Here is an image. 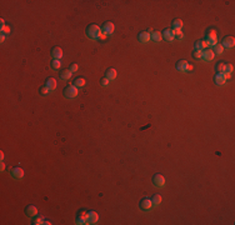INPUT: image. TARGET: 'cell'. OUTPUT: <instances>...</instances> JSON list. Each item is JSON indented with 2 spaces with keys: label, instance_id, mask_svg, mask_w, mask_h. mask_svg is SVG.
Masks as SVG:
<instances>
[{
  "label": "cell",
  "instance_id": "cell-20",
  "mask_svg": "<svg viewBox=\"0 0 235 225\" xmlns=\"http://www.w3.org/2000/svg\"><path fill=\"white\" fill-rule=\"evenodd\" d=\"M209 45L205 40H199L195 43V50H204V49H208Z\"/></svg>",
  "mask_w": 235,
  "mask_h": 225
},
{
  "label": "cell",
  "instance_id": "cell-29",
  "mask_svg": "<svg viewBox=\"0 0 235 225\" xmlns=\"http://www.w3.org/2000/svg\"><path fill=\"white\" fill-rule=\"evenodd\" d=\"M173 33H174V37L178 38L179 40H181L184 38V34H183L181 29H173Z\"/></svg>",
  "mask_w": 235,
  "mask_h": 225
},
{
  "label": "cell",
  "instance_id": "cell-4",
  "mask_svg": "<svg viewBox=\"0 0 235 225\" xmlns=\"http://www.w3.org/2000/svg\"><path fill=\"white\" fill-rule=\"evenodd\" d=\"M88 216H89V213L87 210H79L76 214V224H79V225L88 224Z\"/></svg>",
  "mask_w": 235,
  "mask_h": 225
},
{
  "label": "cell",
  "instance_id": "cell-15",
  "mask_svg": "<svg viewBox=\"0 0 235 225\" xmlns=\"http://www.w3.org/2000/svg\"><path fill=\"white\" fill-rule=\"evenodd\" d=\"M25 214L28 216H35V215H38V208L34 206V205H28L25 208Z\"/></svg>",
  "mask_w": 235,
  "mask_h": 225
},
{
  "label": "cell",
  "instance_id": "cell-38",
  "mask_svg": "<svg viewBox=\"0 0 235 225\" xmlns=\"http://www.w3.org/2000/svg\"><path fill=\"white\" fill-rule=\"evenodd\" d=\"M0 159H1V161L4 160V153L1 151V154H0Z\"/></svg>",
  "mask_w": 235,
  "mask_h": 225
},
{
  "label": "cell",
  "instance_id": "cell-13",
  "mask_svg": "<svg viewBox=\"0 0 235 225\" xmlns=\"http://www.w3.org/2000/svg\"><path fill=\"white\" fill-rule=\"evenodd\" d=\"M161 37L165 39V40H168V41H173V40L175 39L173 30H170V29H165V30H164V31L161 33Z\"/></svg>",
  "mask_w": 235,
  "mask_h": 225
},
{
  "label": "cell",
  "instance_id": "cell-26",
  "mask_svg": "<svg viewBox=\"0 0 235 225\" xmlns=\"http://www.w3.org/2000/svg\"><path fill=\"white\" fill-rule=\"evenodd\" d=\"M150 38H151V40L156 41V43H159V41H161V39H163L161 33H159V31H154V33L150 35Z\"/></svg>",
  "mask_w": 235,
  "mask_h": 225
},
{
  "label": "cell",
  "instance_id": "cell-2",
  "mask_svg": "<svg viewBox=\"0 0 235 225\" xmlns=\"http://www.w3.org/2000/svg\"><path fill=\"white\" fill-rule=\"evenodd\" d=\"M205 41L208 43L209 46H214L218 44V33L215 31V29H209L206 31V35H205Z\"/></svg>",
  "mask_w": 235,
  "mask_h": 225
},
{
  "label": "cell",
  "instance_id": "cell-30",
  "mask_svg": "<svg viewBox=\"0 0 235 225\" xmlns=\"http://www.w3.org/2000/svg\"><path fill=\"white\" fill-rule=\"evenodd\" d=\"M0 31H1V34H4V35H9V33H10V28L8 26V25H1V28H0Z\"/></svg>",
  "mask_w": 235,
  "mask_h": 225
},
{
  "label": "cell",
  "instance_id": "cell-18",
  "mask_svg": "<svg viewBox=\"0 0 235 225\" xmlns=\"http://www.w3.org/2000/svg\"><path fill=\"white\" fill-rule=\"evenodd\" d=\"M116 75H118V73H116V70L115 69H113V68H109V69H106V72H105V76L108 78L109 80H114L116 78Z\"/></svg>",
  "mask_w": 235,
  "mask_h": 225
},
{
  "label": "cell",
  "instance_id": "cell-5",
  "mask_svg": "<svg viewBox=\"0 0 235 225\" xmlns=\"http://www.w3.org/2000/svg\"><path fill=\"white\" fill-rule=\"evenodd\" d=\"M153 185L156 188H163L165 185V179L161 174H155L153 177Z\"/></svg>",
  "mask_w": 235,
  "mask_h": 225
},
{
  "label": "cell",
  "instance_id": "cell-1",
  "mask_svg": "<svg viewBox=\"0 0 235 225\" xmlns=\"http://www.w3.org/2000/svg\"><path fill=\"white\" fill-rule=\"evenodd\" d=\"M101 28L95 24H91L87 28V37L91 40H98L99 38L101 37Z\"/></svg>",
  "mask_w": 235,
  "mask_h": 225
},
{
  "label": "cell",
  "instance_id": "cell-6",
  "mask_svg": "<svg viewBox=\"0 0 235 225\" xmlns=\"http://www.w3.org/2000/svg\"><path fill=\"white\" fill-rule=\"evenodd\" d=\"M139 206L141 210H144V212H149L151 208H153V203H151V199L149 198H144L141 199L140 203H139Z\"/></svg>",
  "mask_w": 235,
  "mask_h": 225
},
{
  "label": "cell",
  "instance_id": "cell-7",
  "mask_svg": "<svg viewBox=\"0 0 235 225\" xmlns=\"http://www.w3.org/2000/svg\"><path fill=\"white\" fill-rule=\"evenodd\" d=\"M176 69L181 73H185V72H188V70H193V66L189 65V63L187 60H180V61H178Z\"/></svg>",
  "mask_w": 235,
  "mask_h": 225
},
{
  "label": "cell",
  "instance_id": "cell-39",
  "mask_svg": "<svg viewBox=\"0 0 235 225\" xmlns=\"http://www.w3.org/2000/svg\"><path fill=\"white\" fill-rule=\"evenodd\" d=\"M0 23H1V25H5V20L4 19H0Z\"/></svg>",
  "mask_w": 235,
  "mask_h": 225
},
{
  "label": "cell",
  "instance_id": "cell-25",
  "mask_svg": "<svg viewBox=\"0 0 235 225\" xmlns=\"http://www.w3.org/2000/svg\"><path fill=\"white\" fill-rule=\"evenodd\" d=\"M151 203H153V206H158L161 204V196L159 194H155L153 198H151Z\"/></svg>",
  "mask_w": 235,
  "mask_h": 225
},
{
  "label": "cell",
  "instance_id": "cell-17",
  "mask_svg": "<svg viewBox=\"0 0 235 225\" xmlns=\"http://www.w3.org/2000/svg\"><path fill=\"white\" fill-rule=\"evenodd\" d=\"M99 221V215L96 212H89V216H88V223L89 224H96Z\"/></svg>",
  "mask_w": 235,
  "mask_h": 225
},
{
  "label": "cell",
  "instance_id": "cell-34",
  "mask_svg": "<svg viewBox=\"0 0 235 225\" xmlns=\"http://www.w3.org/2000/svg\"><path fill=\"white\" fill-rule=\"evenodd\" d=\"M100 84H101V86H109V84H110V80L108 79V78H106V76H105V78H103L101 80H100Z\"/></svg>",
  "mask_w": 235,
  "mask_h": 225
},
{
  "label": "cell",
  "instance_id": "cell-33",
  "mask_svg": "<svg viewBox=\"0 0 235 225\" xmlns=\"http://www.w3.org/2000/svg\"><path fill=\"white\" fill-rule=\"evenodd\" d=\"M33 224H35V225H40V224H44V218H43V216H38L37 219H35V220L33 221Z\"/></svg>",
  "mask_w": 235,
  "mask_h": 225
},
{
  "label": "cell",
  "instance_id": "cell-21",
  "mask_svg": "<svg viewBox=\"0 0 235 225\" xmlns=\"http://www.w3.org/2000/svg\"><path fill=\"white\" fill-rule=\"evenodd\" d=\"M45 86H48L49 89H50V91L55 90V88H56V80L54 78H48L46 81H45Z\"/></svg>",
  "mask_w": 235,
  "mask_h": 225
},
{
  "label": "cell",
  "instance_id": "cell-31",
  "mask_svg": "<svg viewBox=\"0 0 235 225\" xmlns=\"http://www.w3.org/2000/svg\"><path fill=\"white\" fill-rule=\"evenodd\" d=\"M40 94L41 95H44V96H46V95H49V94H50V89H49L48 86H41L40 88Z\"/></svg>",
  "mask_w": 235,
  "mask_h": 225
},
{
  "label": "cell",
  "instance_id": "cell-9",
  "mask_svg": "<svg viewBox=\"0 0 235 225\" xmlns=\"http://www.w3.org/2000/svg\"><path fill=\"white\" fill-rule=\"evenodd\" d=\"M222 45L223 48H228V49H231L235 45V39L234 37H225L222 41Z\"/></svg>",
  "mask_w": 235,
  "mask_h": 225
},
{
  "label": "cell",
  "instance_id": "cell-23",
  "mask_svg": "<svg viewBox=\"0 0 235 225\" xmlns=\"http://www.w3.org/2000/svg\"><path fill=\"white\" fill-rule=\"evenodd\" d=\"M211 50H213V53H214V55H222L224 53V48H223L222 44H216V45L213 46Z\"/></svg>",
  "mask_w": 235,
  "mask_h": 225
},
{
  "label": "cell",
  "instance_id": "cell-22",
  "mask_svg": "<svg viewBox=\"0 0 235 225\" xmlns=\"http://www.w3.org/2000/svg\"><path fill=\"white\" fill-rule=\"evenodd\" d=\"M225 66H226V64L224 61H219L218 64L215 65L216 74H225Z\"/></svg>",
  "mask_w": 235,
  "mask_h": 225
},
{
  "label": "cell",
  "instance_id": "cell-24",
  "mask_svg": "<svg viewBox=\"0 0 235 225\" xmlns=\"http://www.w3.org/2000/svg\"><path fill=\"white\" fill-rule=\"evenodd\" d=\"M85 83H87V81H85L84 78H76V79L74 80V84H73V85L79 89V88H83V86L85 85Z\"/></svg>",
  "mask_w": 235,
  "mask_h": 225
},
{
  "label": "cell",
  "instance_id": "cell-14",
  "mask_svg": "<svg viewBox=\"0 0 235 225\" xmlns=\"http://www.w3.org/2000/svg\"><path fill=\"white\" fill-rule=\"evenodd\" d=\"M214 81L216 85H224L226 83V75L225 74H216L214 76Z\"/></svg>",
  "mask_w": 235,
  "mask_h": 225
},
{
  "label": "cell",
  "instance_id": "cell-8",
  "mask_svg": "<svg viewBox=\"0 0 235 225\" xmlns=\"http://www.w3.org/2000/svg\"><path fill=\"white\" fill-rule=\"evenodd\" d=\"M114 29H115L114 24L110 23V22H108V23H104V25L101 26V33L104 35H111L114 33Z\"/></svg>",
  "mask_w": 235,
  "mask_h": 225
},
{
  "label": "cell",
  "instance_id": "cell-11",
  "mask_svg": "<svg viewBox=\"0 0 235 225\" xmlns=\"http://www.w3.org/2000/svg\"><path fill=\"white\" fill-rule=\"evenodd\" d=\"M11 175L14 179H21L24 177V170L21 168H14L11 169Z\"/></svg>",
  "mask_w": 235,
  "mask_h": 225
},
{
  "label": "cell",
  "instance_id": "cell-10",
  "mask_svg": "<svg viewBox=\"0 0 235 225\" xmlns=\"http://www.w3.org/2000/svg\"><path fill=\"white\" fill-rule=\"evenodd\" d=\"M214 53H213V50L211 49H204L203 50V55H201V59L204 60V61H210V60H213L214 59Z\"/></svg>",
  "mask_w": 235,
  "mask_h": 225
},
{
  "label": "cell",
  "instance_id": "cell-16",
  "mask_svg": "<svg viewBox=\"0 0 235 225\" xmlns=\"http://www.w3.org/2000/svg\"><path fill=\"white\" fill-rule=\"evenodd\" d=\"M51 55H53V58L54 59H61V56H63V50H61V48H59V46H54L53 49H51Z\"/></svg>",
  "mask_w": 235,
  "mask_h": 225
},
{
  "label": "cell",
  "instance_id": "cell-32",
  "mask_svg": "<svg viewBox=\"0 0 235 225\" xmlns=\"http://www.w3.org/2000/svg\"><path fill=\"white\" fill-rule=\"evenodd\" d=\"M201 55H203V50H194L193 53L194 59H201Z\"/></svg>",
  "mask_w": 235,
  "mask_h": 225
},
{
  "label": "cell",
  "instance_id": "cell-3",
  "mask_svg": "<svg viewBox=\"0 0 235 225\" xmlns=\"http://www.w3.org/2000/svg\"><path fill=\"white\" fill-rule=\"evenodd\" d=\"M63 93H64V96L68 98V99H74V98H76L78 94H79V90L74 85H68L64 88Z\"/></svg>",
  "mask_w": 235,
  "mask_h": 225
},
{
  "label": "cell",
  "instance_id": "cell-12",
  "mask_svg": "<svg viewBox=\"0 0 235 225\" xmlns=\"http://www.w3.org/2000/svg\"><path fill=\"white\" fill-rule=\"evenodd\" d=\"M138 39H139L140 43L146 44V43H149V40H150L151 38H150V34H149V31H141V33L139 34Z\"/></svg>",
  "mask_w": 235,
  "mask_h": 225
},
{
  "label": "cell",
  "instance_id": "cell-19",
  "mask_svg": "<svg viewBox=\"0 0 235 225\" xmlns=\"http://www.w3.org/2000/svg\"><path fill=\"white\" fill-rule=\"evenodd\" d=\"M72 75H73L72 70H70V69H64V70H61V73H60V78L63 80H68V79L72 78Z\"/></svg>",
  "mask_w": 235,
  "mask_h": 225
},
{
  "label": "cell",
  "instance_id": "cell-35",
  "mask_svg": "<svg viewBox=\"0 0 235 225\" xmlns=\"http://www.w3.org/2000/svg\"><path fill=\"white\" fill-rule=\"evenodd\" d=\"M78 69H79V66H78V64H72V66H70V70H72L73 73L78 72Z\"/></svg>",
  "mask_w": 235,
  "mask_h": 225
},
{
  "label": "cell",
  "instance_id": "cell-37",
  "mask_svg": "<svg viewBox=\"0 0 235 225\" xmlns=\"http://www.w3.org/2000/svg\"><path fill=\"white\" fill-rule=\"evenodd\" d=\"M5 37H6V35L1 34V38H0V40H1V43H4V41H5Z\"/></svg>",
  "mask_w": 235,
  "mask_h": 225
},
{
  "label": "cell",
  "instance_id": "cell-28",
  "mask_svg": "<svg viewBox=\"0 0 235 225\" xmlns=\"http://www.w3.org/2000/svg\"><path fill=\"white\" fill-rule=\"evenodd\" d=\"M51 68H53L54 70L60 69V68H61V61H60L59 59H54V60L51 61Z\"/></svg>",
  "mask_w": 235,
  "mask_h": 225
},
{
  "label": "cell",
  "instance_id": "cell-36",
  "mask_svg": "<svg viewBox=\"0 0 235 225\" xmlns=\"http://www.w3.org/2000/svg\"><path fill=\"white\" fill-rule=\"evenodd\" d=\"M0 170H1V171L5 170V163H4V161H1V165H0Z\"/></svg>",
  "mask_w": 235,
  "mask_h": 225
},
{
  "label": "cell",
  "instance_id": "cell-27",
  "mask_svg": "<svg viewBox=\"0 0 235 225\" xmlns=\"http://www.w3.org/2000/svg\"><path fill=\"white\" fill-rule=\"evenodd\" d=\"M183 28V22L180 19H174L173 20V29H181Z\"/></svg>",
  "mask_w": 235,
  "mask_h": 225
}]
</instances>
